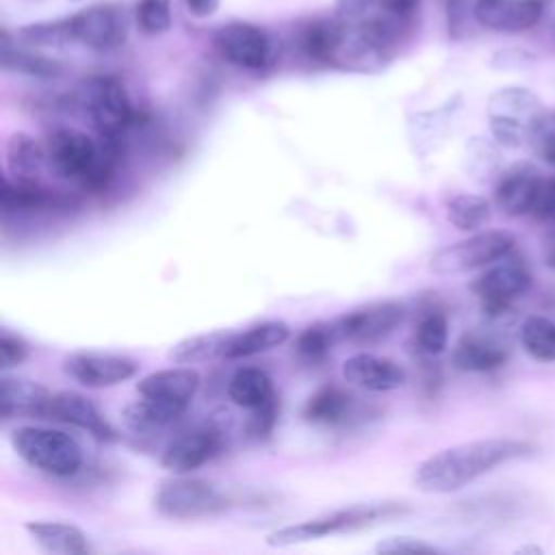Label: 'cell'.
Here are the masks:
<instances>
[{
    "label": "cell",
    "instance_id": "6da1fadb",
    "mask_svg": "<svg viewBox=\"0 0 555 555\" xmlns=\"http://www.w3.org/2000/svg\"><path fill=\"white\" fill-rule=\"evenodd\" d=\"M531 451L533 444L518 438H481L451 444L425 457L412 481L425 494H449L505 462L531 455Z\"/></svg>",
    "mask_w": 555,
    "mask_h": 555
},
{
    "label": "cell",
    "instance_id": "7a4b0ae2",
    "mask_svg": "<svg viewBox=\"0 0 555 555\" xmlns=\"http://www.w3.org/2000/svg\"><path fill=\"white\" fill-rule=\"evenodd\" d=\"M48 169L87 193H100L113 182L121 163V139L89 137L69 126L52 128L43 141Z\"/></svg>",
    "mask_w": 555,
    "mask_h": 555
},
{
    "label": "cell",
    "instance_id": "3957f363",
    "mask_svg": "<svg viewBox=\"0 0 555 555\" xmlns=\"http://www.w3.org/2000/svg\"><path fill=\"white\" fill-rule=\"evenodd\" d=\"M410 512V505L403 501H377V503H358L349 505L317 518H308L295 525L280 527L271 531L264 542L273 548H284V546H295L304 544L310 540H319L332 533H345V531H358L373 527L377 522L390 520V518H401Z\"/></svg>",
    "mask_w": 555,
    "mask_h": 555
},
{
    "label": "cell",
    "instance_id": "277c9868",
    "mask_svg": "<svg viewBox=\"0 0 555 555\" xmlns=\"http://www.w3.org/2000/svg\"><path fill=\"white\" fill-rule=\"evenodd\" d=\"M13 451L35 470L67 479L80 473L85 464L82 447L63 429L43 425H22L11 431Z\"/></svg>",
    "mask_w": 555,
    "mask_h": 555
},
{
    "label": "cell",
    "instance_id": "5b68a950",
    "mask_svg": "<svg viewBox=\"0 0 555 555\" xmlns=\"http://www.w3.org/2000/svg\"><path fill=\"white\" fill-rule=\"evenodd\" d=\"M74 104L89 117L100 137L111 139H121L141 117L124 82L104 74L85 78L74 93Z\"/></svg>",
    "mask_w": 555,
    "mask_h": 555
},
{
    "label": "cell",
    "instance_id": "8992f818",
    "mask_svg": "<svg viewBox=\"0 0 555 555\" xmlns=\"http://www.w3.org/2000/svg\"><path fill=\"white\" fill-rule=\"evenodd\" d=\"M531 286V271L527 262L514 251L488 264L470 282V291L479 301L481 314L488 323H503L514 312V301Z\"/></svg>",
    "mask_w": 555,
    "mask_h": 555
},
{
    "label": "cell",
    "instance_id": "52a82bcc",
    "mask_svg": "<svg viewBox=\"0 0 555 555\" xmlns=\"http://www.w3.org/2000/svg\"><path fill=\"white\" fill-rule=\"evenodd\" d=\"M542 111V100L527 87L509 85L492 91L486 104L492 139L507 150L525 145Z\"/></svg>",
    "mask_w": 555,
    "mask_h": 555
},
{
    "label": "cell",
    "instance_id": "ba28073f",
    "mask_svg": "<svg viewBox=\"0 0 555 555\" xmlns=\"http://www.w3.org/2000/svg\"><path fill=\"white\" fill-rule=\"evenodd\" d=\"M152 503L160 516L176 520L217 516L230 507L228 494L221 492L215 483L189 475H173L163 479L154 492Z\"/></svg>",
    "mask_w": 555,
    "mask_h": 555
},
{
    "label": "cell",
    "instance_id": "9c48e42d",
    "mask_svg": "<svg viewBox=\"0 0 555 555\" xmlns=\"http://www.w3.org/2000/svg\"><path fill=\"white\" fill-rule=\"evenodd\" d=\"M516 249V236L507 230H483L475 232L473 236L451 243L438 249L431 260L429 269L436 275H460L481 267H488L503 256Z\"/></svg>",
    "mask_w": 555,
    "mask_h": 555
},
{
    "label": "cell",
    "instance_id": "30bf717a",
    "mask_svg": "<svg viewBox=\"0 0 555 555\" xmlns=\"http://www.w3.org/2000/svg\"><path fill=\"white\" fill-rule=\"evenodd\" d=\"M228 434L230 427L217 416L193 425L169 440L163 451L160 466L173 475H189L223 453L228 447Z\"/></svg>",
    "mask_w": 555,
    "mask_h": 555
},
{
    "label": "cell",
    "instance_id": "8fae6325",
    "mask_svg": "<svg viewBox=\"0 0 555 555\" xmlns=\"http://www.w3.org/2000/svg\"><path fill=\"white\" fill-rule=\"evenodd\" d=\"M219 56L247 72H260L275 63L278 43L273 35L251 22H230L221 26L212 37Z\"/></svg>",
    "mask_w": 555,
    "mask_h": 555
},
{
    "label": "cell",
    "instance_id": "7c38bea8",
    "mask_svg": "<svg viewBox=\"0 0 555 555\" xmlns=\"http://www.w3.org/2000/svg\"><path fill=\"white\" fill-rule=\"evenodd\" d=\"M69 41L95 52H111L126 43L128 22L115 4H91L65 17Z\"/></svg>",
    "mask_w": 555,
    "mask_h": 555
},
{
    "label": "cell",
    "instance_id": "4fadbf2b",
    "mask_svg": "<svg viewBox=\"0 0 555 555\" xmlns=\"http://www.w3.org/2000/svg\"><path fill=\"white\" fill-rule=\"evenodd\" d=\"M405 306L401 301H373L340 314L334 323L340 340L353 345H375L388 338L403 321Z\"/></svg>",
    "mask_w": 555,
    "mask_h": 555
},
{
    "label": "cell",
    "instance_id": "5bb4252c",
    "mask_svg": "<svg viewBox=\"0 0 555 555\" xmlns=\"http://www.w3.org/2000/svg\"><path fill=\"white\" fill-rule=\"evenodd\" d=\"M63 371L87 388H108L134 377L139 362L121 353L74 351L63 360Z\"/></svg>",
    "mask_w": 555,
    "mask_h": 555
},
{
    "label": "cell",
    "instance_id": "9a60e30c",
    "mask_svg": "<svg viewBox=\"0 0 555 555\" xmlns=\"http://www.w3.org/2000/svg\"><path fill=\"white\" fill-rule=\"evenodd\" d=\"M37 418L85 429L98 440H115L117 438L115 429L104 418V414L98 410V405L91 399H87L85 395L74 392V390L52 392Z\"/></svg>",
    "mask_w": 555,
    "mask_h": 555
},
{
    "label": "cell",
    "instance_id": "2e32d148",
    "mask_svg": "<svg viewBox=\"0 0 555 555\" xmlns=\"http://www.w3.org/2000/svg\"><path fill=\"white\" fill-rule=\"evenodd\" d=\"M509 360V343L488 330L464 332L451 353V364L462 373H492Z\"/></svg>",
    "mask_w": 555,
    "mask_h": 555
},
{
    "label": "cell",
    "instance_id": "e0dca14e",
    "mask_svg": "<svg viewBox=\"0 0 555 555\" xmlns=\"http://www.w3.org/2000/svg\"><path fill=\"white\" fill-rule=\"evenodd\" d=\"M544 13L542 0H473V17L494 33H525Z\"/></svg>",
    "mask_w": 555,
    "mask_h": 555
},
{
    "label": "cell",
    "instance_id": "ac0fdd59",
    "mask_svg": "<svg viewBox=\"0 0 555 555\" xmlns=\"http://www.w3.org/2000/svg\"><path fill=\"white\" fill-rule=\"evenodd\" d=\"M542 176L531 163H514L505 167L494 180V204L509 217H522L531 212V204Z\"/></svg>",
    "mask_w": 555,
    "mask_h": 555
},
{
    "label": "cell",
    "instance_id": "d6986e66",
    "mask_svg": "<svg viewBox=\"0 0 555 555\" xmlns=\"http://www.w3.org/2000/svg\"><path fill=\"white\" fill-rule=\"evenodd\" d=\"M343 377L369 392H388L405 384V369L386 356H375L369 351L353 353L343 362Z\"/></svg>",
    "mask_w": 555,
    "mask_h": 555
},
{
    "label": "cell",
    "instance_id": "ffe728a7",
    "mask_svg": "<svg viewBox=\"0 0 555 555\" xmlns=\"http://www.w3.org/2000/svg\"><path fill=\"white\" fill-rule=\"evenodd\" d=\"M72 199L54 189H48L43 182H17L9 176L2 180L0 189V208L4 215L20 212H46L56 208H69Z\"/></svg>",
    "mask_w": 555,
    "mask_h": 555
},
{
    "label": "cell",
    "instance_id": "44dd1931",
    "mask_svg": "<svg viewBox=\"0 0 555 555\" xmlns=\"http://www.w3.org/2000/svg\"><path fill=\"white\" fill-rule=\"evenodd\" d=\"M418 319L412 334V349L418 358H438L447 349L449 340V319L444 304L436 293L421 297Z\"/></svg>",
    "mask_w": 555,
    "mask_h": 555
},
{
    "label": "cell",
    "instance_id": "7402d4cb",
    "mask_svg": "<svg viewBox=\"0 0 555 555\" xmlns=\"http://www.w3.org/2000/svg\"><path fill=\"white\" fill-rule=\"evenodd\" d=\"M343 35H345L343 17H338V20L319 17V20H310L308 24H304L297 30L295 43H297L301 56H306L308 61L336 67Z\"/></svg>",
    "mask_w": 555,
    "mask_h": 555
},
{
    "label": "cell",
    "instance_id": "603a6c76",
    "mask_svg": "<svg viewBox=\"0 0 555 555\" xmlns=\"http://www.w3.org/2000/svg\"><path fill=\"white\" fill-rule=\"evenodd\" d=\"M186 410L189 405L182 403L139 395V399L130 401L124 408L121 421L126 429L132 431L134 436H154L173 425Z\"/></svg>",
    "mask_w": 555,
    "mask_h": 555
},
{
    "label": "cell",
    "instance_id": "cb8c5ba5",
    "mask_svg": "<svg viewBox=\"0 0 555 555\" xmlns=\"http://www.w3.org/2000/svg\"><path fill=\"white\" fill-rule=\"evenodd\" d=\"M199 382H202L199 373L195 369L182 364V366H173V369L154 371V373L141 377L137 384V392L145 395V397H156V399L191 405V399L199 388Z\"/></svg>",
    "mask_w": 555,
    "mask_h": 555
},
{
    "label": "cell",
    "instance_id": "d4e9b609",
    "mask_svg": "<svg viewBox=\"0 0 555 555\" xmlns=\"http://www.w3.org/2000/svg\"><path fill=\"white\" fill-rule=\"evenodd\" d=\"M301 416L306 423L319 427L347 425L353 416V395L338 384H325L308 397Z\"/></svg>",
    "mask_w": 555,
    "mask_h": 555
},
{
    "label": "cell",
    "instance_id": "484cf974",
    "mask_svg": "<svg viewBox=\"0 0 555 555\" xmlns=\"http://www.w3.org/2000/svg\"><path fill=\"white\" fill-rule=\"evenodd\" d=\"M50 390L26 377L7 375V371L0 377V414L4 418L11 416H39L41 408L50 399Z\"/></svg>",
    "mask_w": 555,
    "mask_h": 555
},
{
    "label": "cell",
    "instance_id": "4316f807",
    "mask_svg": "<svg viewBox=\"0 0 555 555\" xmlns=\"http://www.w3.org/2000/svg\"><path fill=\"white\" fill-rule=\"evenodd\" d=\"M291 336V327L284 321H262L254 323L241 332H232L223 351L225 360L249 358L264 351H271L286 343Z\"/></svg>",
    "mask_w": 555,
    "mask_h": 555
},
{
    "label": "cell",
    "instance_id": "83f0119b",
    "mask_svg": "<svg viewBox=\"0 0 555 555\" xmlns=\"http://www.w3.org/2000/svg\"><path fill=\"white\" fill-rule=\"evenodd\" d=\"M35 544L54 555H85L91 551V544L85 531L72 522L63 520H30L24 525Z\"/></svg>",
    "mask_w": 555,
    "mask_h": 555
},
{
    "label": "cell",
    "instance_id": "f1b7e54d",
    "mask_svg": "<svg viewBox=\"0 0 555 555\" xmlns=\"http://www.w3.org/2000/svg\"><path fill=\"white\" fill-rule=\"evenodd\" d=\"M7 176L17 182H43L41 173L48 167L43 143L26 132H15L7 141Z\"/></svg>",
    "mask_w": 555,
    "mask_h": 555
},
{
    "label": "cell",
    "instance_id": "f546056e",
    "mask_svg": "<svg viewBox=\"0 0 555 555\" xmlns=\"http://www.w3.org/2000/svg\"><path fill=\"white\" fill-rule=\"evenodd\" d=\"M0 63H2L4 72L30 76V78H41V80H50V78H56V76L63 74V65L56 59L46 56V54L33 50V48L13 43L7 33L2 35Z\"/></svg>",
    "mask_w": 555,
    "mask_h": 555
},
{
    "label": "cell",
    "instance_id": "4dcf8cb0",
    "mask_svg": "<svg viewBox=\"0 0 555 555\" xmlns=\"http://www.w3.org/2000/svg\"><path fill=\"white\" fill-rule=\"evenodd\" d=\"M275 395L273 379L258 366H241L228 382V397L243 410H254Z\"/></svg>",
    "mask_w": 555,
    "mask_h": 555
},
{
    "label": "cell",
    "instance_id": "1f68e13d",
    "mask_svg": "<svg viewBox=\"0 0 555 555\" xmlns=\"http://www.w3.org/2000/svg\"><path fill=\"white\" fill-rule=\"evenodd\" d=\"M464 171L477 184H488L503 171L501 145L494 139L470 137L464 147Z\"/></svg>",
    "mask_w": 555,
    "mask_h": 555
},
{
    "label": "cell",
    "instance_id": "d6a6232c",
    "mask_svg": "<svg viewBox=\"0 0 555 555\" xmlns=\"http://www.w3.org/2000/svg\"><path fill=\"white\" fill-rule=\"evenodd\" d=\"M230 334L232 332H228V330H217V332L186 336V338L178 340L167 351V358L173 364H197V362H208V360H215V358H223Z\"/></svg>",
    "mask_w": 555,
    "mask_h": 555
},
{
    "label": "cell",
    "instance_id": "836d02e7",
    "mask_svg": "<svg viewBox=\"0 0 555 555\" xmlns=\"http://www.w3.org/2000/svg\"><path fill=\"white\" fill-rule=\"evenodd\" d=\"M338 340L340 336L334 321H317L297 334L293 343V351L297 360L304 364H321L330 358Z\"/></svg>",
    "mask_w": 555,
    "mask_h": 555
},
{
    "label": "cell",
    "instance_id": "e575fe53",
    "mask_svg": "<svg viewBox=\"0 0 555 555\" xmlns=\"http://www.w3.org/2000/svg\"><path fill=\"white\" fill-rule=\"evenodd\" d=\"M492 217V204L477 193H457L447 202V219L460 232H479Z\"/></svg>",
    "mask_w": 555,
    "mask_h": 555
},
{
    "label": "cell",
    "instance_id": "d590c367",
    "mask_svg": "<svg viewBox=\"0 0 555 555\" xmlns=\"http://www.w3.org/2000/svg\"><path fill=\"white\" fill-rule=\"evenodd\" d=\"M520 345L538 362H555V321L531 314L520 323Z\"/></svg>",
    "mask_w": 555,
    "mask_h": 555
},
{
    "label": "cell",
    "instance_id": "8d00e7d4",
    "mask_svg": "<svg viewBox=\"0 0 555 555\" xmlns=\"http://www.w3.org/2000/svg\"><path fill=\"white\" fill-rule=\"evenodd\" d=\"M134 22L143 35L156 37L171 28V0H139L134 7Z\"/></svg>",
    "mask_w": 555,
    "mask_h": 555
},
{
    "label": "cell",
    "instance_id": "74e56055",
    "mask_svg": "<svg viewBox=\"0 0 555 555\" xmlns=\"http://www.w3.org/2000/svg\"><path fill=\"white\" fill-rule=\"evenodd\" d=\"M531 152L555 167V108H544L529 134Z\"/></svg>",
    "mask_w": 555,
    "mask_h": 555
},
{
    "label": "cell",
    "instance_id": "f35d334b",
    "mask_svg": "<svg viewBox=\"0 0 555 555\" xmlns=\"http://www.w3.org/2000/svg\"><path fill=\"white\" fill-rule=\"evenodd\" d=\"M247 412H249V416L245 421L247 436L256 438V440L267 438L273 431V427L278 423V416H280V397H278V392L269 401H264L262 405H258L254 410H247Z\"/></svg>",
    "mask_w": 555,
    "mask_h": 555
},
{
    "label": "cell",
    "instance_id": "ab89813d",
    "mask_svg": "<svg viewBox=\"0 0 555 555\" xmlns=\"http://www.w3.org/2000/svg\"><path fill=\"white\" fill-rule=\"evenodd\" d=\"M375 553L384 555H425V553H442L436 544H429L421 538L412 535H390L375 544Z\"/></svg>",
    "mask_w": 555,
    "mask_h": 555
},
{
    "label": "cell",
    "instance_id": "60d3db41",
    "mask_svg": "<svg viewBox=\"0 0 555 555\" xmlns=\"http://www.w3.org/2000/svg\"><path fill=\"white\" fill-rule=\"evenodd\" d=\"M26 358H28V343L22 336L11 334L9 330H2V334H0V366H2V371L20 366Z\"/></svg>",
    "mask_w": 555,
    "mask_h": 555
},
{
    "label": "cell",
    "instance_id": "b9f144b4",
    "mask_svg": "<svg viewBox=\"0 0 555 555\" xmlns=\"http://www.w3.org/2000/svg\"><path fill=\"white\" fill-rule=\"evenodd\" d=\"M529 215L540 221H546V219L553 221V217H555V176H546V178L542 176Z\"/></svg>",
    "mask_w": 555,
    "mask_h": 555
},
{
    "label": "cell",
    "instance_id": "7bdbcfd3",
    "mask_svg": "<svg viewBox=\"0 0 555 555\" xmlns=\"http://www.w3.org/2000/svg\"><path fill=\"white\" fill-rule=\"evenodd\" d=\"M373 4H375L379 11L392 15V17H397V20H401V22L412 24V22H414V15H416V11H418L421 0H373Z\"/></svg>",
    "mask_w": 555,
    "mask_h": 555
},
{
    "label": "cell",
    "instance_id": "ee69618b",
    "mask_svg": "<svg viewBox=\"0 0 555 555\" xmlns=\"http://www.w3.org/2000/svg\"><path fill=\"white\" fill-rule=\"evenodd\" d=\"M535 61V56L527 50L514 48V50H501L492 56V65L503 67V69H520V67H529Z\"/></svg>",
    "mask_w": 555,
    "mask_h": 555
},
{
    "label": "cell",
    "instance_id": "f6af8a7d",
    "mask_svg": "<svg viewBox=\"0 0 555 555\" xmlns=\"http://www.w3.org/2000/svg\"><path fill=\"white\" fill-rule=\"evenodd\" d=\"M186 11L193 15V17H210L215 15V11L219 9V0H182Z\"/></svg>",
    "mask_w": 555,
    "mask_h": 555
},
{
    "label": "cell",
    "instance_id": "bcb514c9",
    "mask_svg": "<svg viewBox=\"0 0 555 555\" xmlns=\"http://www.w3.org/2000/svg\"><path fill=\"white\" fill-rule=\"evenodd\" d=\"M516 553H542V548L540 546H531V544H527V546H520Z\"/></svg>",
    "mask_w": 555,
    "mask_h": 555
},
{
    "label": "cell",
    "instance_id": "7dc6e473",
    "mask_svg": "<svg viewBox=\"0 0 555 555\" xmlns=\"http://www.w3.org/2000/svg\"><path fill=\"white\" fill-rule=\"evenodd\" d=\"M546 262H548V267L555 271V249H553V251H548V256H546Z\"/></svg>",
    "mask_w": 555,
    "mask_h": 555
},
{
    "label": "cell",
    "instance_id": "c3c4849f",
    "mask_svg": "<svg viewBox=\"0 0 555 555\" xmlns=\"http://www.w3.org/2000/svg\"><path fill=\"white\" fill-rule=\"evenodd\" d=\"M553 221H555V217H553Z\"/></svg>",
    "mask_w": 555,
    "mask_h": 555
}]
</instances>
